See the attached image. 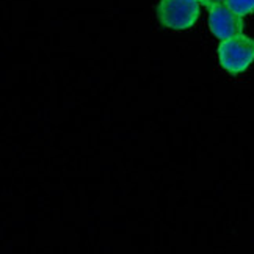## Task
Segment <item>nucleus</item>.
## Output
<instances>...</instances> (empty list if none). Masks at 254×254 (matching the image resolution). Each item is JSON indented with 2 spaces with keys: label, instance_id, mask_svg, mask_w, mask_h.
<instances>
[{
  "label": "nucleus",
  "instance_id": "nucleus-2",
  "mask_svg": "<svg viewBox=\"0 0 254 254\" xmlns=\"http://www.w3.org/2000/svg\"><path fill=\"white\" fill-rule=\"evenodd\" d=\"M199 14L198 0H162L157 6L159 21L171 30H189L198 22Z\"/></svg>",
  "mask_w": 254,
  "mask_h": 254
},
{
  "label": "nucleus",
  "instance_id": "nucleus-5",
  "mask_svg": "<svg viewBox=\"0 0 254 254\" xmlns=\"http://www.w3.org/2000/svg\"><path fill=\"white\" fill-rule=\"evenodd\" d=\"M206 2H224V0H206ZM204 3V2H202Z\"/></svg>",
  "mask_w": 254,
  "mask_h": 254
},
{
  "label": "nucleus",
  "instance_id": "nucleus-1",
  "mask_svg": "<svg viewBox=\"0 0 254 254\" xmlns=\"http://www.w3.org/2000/svg\"><path fill=\"white\" fill-rule=\"evenodd\" d=\"M218 60L229 74L245 72L254 62V40L247 35H237L224 40L218 46Z\"/></svg>",
  "mask_w": 254,
  "mask_h": 254
},
{
  "label": "nucleus",
  "instance_id": "nucleus-3",
  "mask_svg": "<svg viewBox=\"0 0 254 254\" xmlns=\"http://www.w3.org/2000/svg\"><path fill=\"white\" fill-rule=\"evenodd\" d=\"M209 11V28L213 36L224 41L242 35L243 17L224 3V2H204Z\"/></svg>",
  "mask_w": 254,
  "mask_h": 254
},
{
  "label": "nucleus",
  "instance_id": "nucleus-6",
  "mask_svg": "<svg viewBox=\"0 0 254 254\" xmlns=\"http://www.w3.org/2000/svg\"><path fill=\"white\" fill-rule=\"evenodd\" d=\"M198 2H206V0H198Z\"/></svg>",
  "mask_w": 254,
  "mask_h": 254
},
{
  "label": "nucleus",
  "instance_id": "nucleus-4",
  "mask_svg": "<svg viewBox=\"0 0 254 254\" xmlns=\"http://www.w3.org/2000/svg\"><path fill=\"white\" fill-rule=\"evenodd\" d=\"M224 3L242 17L254 13V0H224Z\"/></svg>",
  "mask_w": 254,
  "mask_h": 254
}]
</instances>
